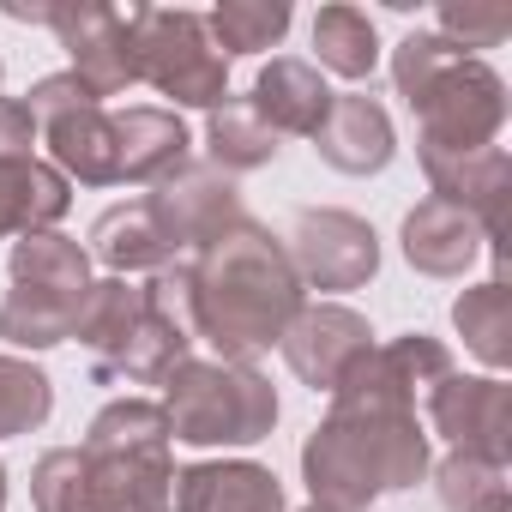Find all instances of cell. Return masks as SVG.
Masks as SVG:
<instances>
[{"label": "cell", "instance_id": "9c48e42d", "mask_svg": "<svg viewBox=\"0 0 512 512\" xmlns=\"http://www.w3.org/2000/svg\"><path fill=\"white\" fill-rule=\"evenodd\" d=\"M145 205H151L157 229L175 241L181 260H199L211 241H223L229 229L247 223V205H241L235 175H223V169H211V163H193V157L175 163L163 181H151Z\"/></svg>", "mask_w": 512, "mask_h": 512}, {"label": "cell", "instance_id": "d6a6232c", "mask_svg": "<svg viewBox=\"0 0 512 512\" xmlns=\"http://www.w3.org/2000/svg\"><path fill=\"white\" fill-rule=\"evenodd\" d=\"M0 512H7V464H0Z\"/></svg>", "mask_w": 512, "mask_h": 512}, {"label": "cell", "instance_id": "f546056e", "mask_svg": "<svg viewBox=\"0 0 512 512\" xmlns=\"http://www.w3.org/2000/svg\"><path fill=\"white\" fill-rule=\"evenodd\" d=\"M31 500H37V512H91L79 446H55V452L37 458V470H31Z\"/></svg>", "mask_w": 512, "mask_h": 512}, {"label": "cell", "instance_id": "7a4b0ae2", "mask_svg": "<svg viewBox=\"0 0 512 512\" xmlns=\"http://www.w3.org/2000/svg\"><path fill=\"white\" fill-rule=\"evenodd\" d=\"M302 302H308V290L290 266L284 241L272 229H260L253 217L193 260L199 338L217 350V362H253L272 344H284Z\"/></svg>", "mask_w": 512, "mask_h": 512}, {"label": "cell", "instance_id": "484cf974", "mask_svg": "<svg viewBox=\"0 0 512 512\" xmlns=\"http://www.w3.org/2000/svg\"><path fill=\"white\" fill-rule=\"evenodd\" d=\"M314 55L338 79H374L380 67V31L362 7H320L314 13Z\"/></svg>", "mask_w": 512, "mask_h": 512}, {"label": "cell", "instance_id": "e0dca14e", "mask_svg": "<svg viewBox=\"0 0 512 512\" xmlns=\"http://www.w3.org/2000/svg\"><path fill=\"white\" fill-rule=\"evenodd\" d=\"M488 247L482 223L446 199H422L410 217H404V260L422 272V278H464L476 266V253Z\"/></svg>", "mask_w": 512, "mask_h": 512}, {"label": "cell", "instance_id": "44dd1931", "mask_svg": "<svg viewBox=\"0 0 512 512\" xmlns=\"http://www.w3.org/2000/svg\"><path fill=\"white\" fill-rule=\"evenodd\" d=\"M187 121L175 115V109H151V103H139V109H121L115 115V175L121 181H163L175 163H187Z\"/></svg>", "mask_w": 512, "mask_h": 512}, {"label": "cell", "instance_id": "d4e9b609", "mask_svg": "<svg viewBox=\"0 0 512 512\" xmlns=\"http://www.w3.org/2000/svg\"><path fill=\"white\" fill-rule=\"evenodd\" d=\"M139 314H145V284H133V278H91L85 308L73 320V338L103 362V356H115L127 344V332L139 326Z\"/></svg>", "mask_w": 512, "mask_h": 512}, {"label": "cell", "instance_id": "30bf717a", "mask_svg": "<svg viewBox=\"0 0 512 512\" xmlns=\"http://www.w3.org/2000/svg\"><path fill=\"white\" fill-rule=\"evenodd\" d=\"M25 25H49L61 37V49L73 55V79L103 103L121 97L127 85H139L133 67V43H127V13L121 7H97V0H79V7H7Z\"/></svg>", "mask_w": 512, "mask_h": 512}, {"label": "cell", "instance_id": "836d02e7", "mask_svg": "<svg viewBox=\"0 0 512 512\" xmlns=\"http://www.w3.org/2000/svg\"><path fill=\"white\" fill-rule=\"evenodd\" d=\"M302 512H332V506H302Z\"/></svg>", "mask_w": 512, "mask_h": 512}, {"label": "cell", "instance_id": "83f0119b", "mask_svg": "<svg viewBox=\"0 0 512 512\" xmlns=\"http://www.w3.org/2000/svg\"><path fill=\"white\" fill-rule=\"evenodd\" d=\"M428 470H434V488H440L446 512H494V506H506V464H494V458L446 452Z\"/></svg>", "mask_w": 512, "mask_h": 512}, {"label": "cell", "instance_id": "2e32d148", "mask_svg": "<svg viewBox=\"0 0 512 512\" xmlns=\"http://www.w3.org/2000/svg\"><path fill=\"white\" fill-rule=\"evenodd\" d=\"M314 151L338 175H380L398 151V133H392V115L368 91H344V97H332V109L314 133Z\"/></svg>", "mask_w": 512, "mask_h": 512}, {"label": "cell", "instance_id": "7c38bea8", "mask_svg": "<svg viewBox=\"0 0 512 512\" xmlns=\"http://www.w3.org/2000/svg\"><path fill=\"white\" fill-rule=\"evenodd\" d=\"M428 422L452 452L512 464V386L500 374H446L428 386Z\"/></svg>", "mask_w": 512, "mask_h": 512}, {"label": "cell", "instance_id": "4dcf8cb0", "mask_svg": "<svg viewBox=\"0 0 512 512\" xmlns=\"http://www.w3.org/2000/svg\"><path fill=\"white\" fill-rule=\"evenodd\" d=\"M512 31V13L506 7H494V0H446L440 7V37L452 43V49H494L500 37Z\"/></svg>", "mask_w": 512, "mask_h": 512}, {"label": "cell", "instance_id": "ac0fdd59", "mask_svg": "<svg viewBox=\"0 0 512 512\" xmlns=\"http://www.w3.org/2000/svg\"><path fill=\"white\" fill-rule=\"evenodd\" d=\"M338 91H326L320 67L314 61H296V55H278L272 67H260V79H253V115H260L278 139L296 133V139H314L326 109H332Z\"/></svg>", "mask_w": 512, "mask_h": 512}, {"label": "cell", "instance_id": "7402d4cb", "mask_svg": "<svg viewBox=\"0 0 512 512\" xmlns=\"http://www.w3.org/2000/svg\"><path fill=\"white\" fill-rule=\"evenodd\" d=\"M187 356H193V338H187L181 326H169L163 314L145 308L139 326L127 332V344L97 362V380H103V386H121V380H127V386H163Z\"/></svg>", "mask_w": 512, "mask_h": 512}, {"label": "cell", "instance_id": "e575fe53", "mask_svg": "<svg viewBox=\"0 0 512 512\" xmlns=\"http://www.w3.org/2000/svg\"><path fill=\"white\" fill-rule=\"evenodd\" d=\"M494 512H506V506H494Z\"/></svg>", "mask_w": 512, "mask_h": 512}, {"label": "cell", "instance_id": "8992f818", "mask_svg": "<svg viewBox=\"0 0 512 512\" xmlns=\"http://www.w3.org/2000/svg\"><path fill=\"white\" fill-rule=\"evenodd\" d=\"M133 67L145 85H157L175 109H217L229 97V61L217 55L205 13L187 7H133L127 13Z\"/></svg>", "mask_w": 512, "mask_h": 512}, {"label": "cell", "instance_id": "cb8c5ba5", "mask_svg": "<svg viewBox=\"0 0 512 512\" xmlns=\"http://www.w3.org/2000/svg\"><path fill=\"white\" fill-rule=\"evenodd\" d=\"M452 326L464 338V350L482 362V368H512V290L506 278H488L476 290H464L452 302Z\"/></svg>", "mask_w": 512, "mask_h": 512}, {"label": "cell", "instance_id": "52a82bcc", "mask_svg": "<svg viewBox=\"0 0 512 512\" xmlns=\"http://www.w3.org/2000/svg\"><path fill=\"white\" fill-rule=\"evenodd\" d=\"M410 115L422 121L416 151H434V157L482 151V145H494L500 127H506V79H500L488 61L458 55L440 79H428V91L410 103Z\"/></svg>", "mask_w": 512, "mask_h": 512}, {"label": "cell", "instance_id": "3957f363", "mask_svg": "<svg viewBox=\"0 0 512 512\" xmlns=\"http://www.w3.org/2000/svg\"><path fill=\"white\" fill-rule=\"evenodd\" d=\"M85 500L91 512H175L169 422L151 398H115L85 428Z\"/></svg>", "mask_w": 512, "mask_h": 512}, {"label": "cell", "instance_id": "8fae6325", "mask_svg": "<svg viewBox=\"0 0 512 512\" xmlns=\"http://www.w3.org/2000/svg\"><path fill=\"white\" fill-rule=\"evenodd\" d=\"M284 253L302 278V290H362L380 272V235L368 217L338 211V205H314L290 223Z\"/></svg>", "mask_w": 512, "mask_h": 512}, {"label": "cell", "instance_id": "5bb4252c", "mask_svg": "<svg viewBox=\"0 0 512 512\" xmlns=\"http://www.w3.org/2000/svg\"><path fill=\"white\" fill-rule=\"evenodd\" d=\"M422 169H428V187L434 199L470 211L500 260V235H506V199H512V157L500 145H482V151H464V157H434L422 151Z\"/></svg>", "mask_w": 512, "mask_h": 512}, {"label": "cell", "instance_id": "ffe728a7", "mask_svg": "<svg viewBox=\"0 0 512 512\" xmlns=\"http://www.w3.org/2000/svg\"><path fill=\"white\" fill-rule=\"evenodd\" d=\"M85 253L109 266V278L163 272V266H175V260H181L175 241L157 229V217H151V205H145V199H133V205H109V211L91 223V247H85Z\"/></svg>", "mask_w": 512, "mask_h": 512}, {"label": "cell", "instance_id": "5b68a950", "mask_svg": "<svg viewBox=\"0 0 512 512\" xmlns=\"http://www.w3.org/2000/svg\"><path fill=\"white\" fill-rule=\"evenodd\" d=\"M7 266H13V290L0 302V338L19 350L67 344L91 290V253L61 229H37L13 241Z\"/></svg>", "mask_w": 512, "mask_h": 512}, {"label": "cell", "instance_id": "1f68e13d", "mask_svg": "<svg viewBox=\"0 0 512 512\" xmlns=\"http://www.w3.org/2000/svg\"><path fill=\"white\" fill-rule=\"evenodd\" d=\"M31 145H43L37 115H31L19 97H0V157H37Z\"/></svg>", "mask_w": 512, "mask_h": 512}, {"label": "cell", "instance_id": "d6986e66", "mask_svg": "<svg viewBox=\"0 0 512 512\" xmlns=\"http://www.w3.org/2000/svg\"><path fill=\"white\" fill-rule=\"evenodd\" d=\"M73 205V181L43 157H0V241L55 229Z\"/></svg>", "mask_w": 512, "mask_h": 512}, {"label": "cell", "instance_id": "4fadbf2b", "mask_svg": "<svg viewBox=\"0 0 512 512\" xmlns=\"http://www.w3.org/2000/svg\"><path fill=\"white\" fill-rule=\"evenodd\" d=\"M284 362H290V374L302 380V386H314V392H338V380L374 350V326L356 314V308H344V302H302V314L290 320V332H284Z\"/></svg>", "mask_w": 512, "mask_h": 512}, {"label": "cell", "instance_id": "d590c367", "mask_svg": "<svg viewBox=\"0 0 512 512\" xmlns=\"http://www.w3.org/2000/svg\"><path fill=\"white\" fill-rule=\"evenodd\" d=\"M0 73H7V67H0Z\"/></svg>", "mask_w": 512, "mask_h": 512}, {"label": "cell", "instance_id": "ba28073f", "mask_svg": "<svg viewBox=\"0 0 512 512\" xmlns=\"http://www.w3.org/2000/svg\"><path fill=\"white\" fill-rule=\"evenodd\" d=\"M25 109L37 115V133L55 157V169L67 181L85 187H115V115L73 79V73H49L31 85Z\"/></svg>", "mask_w": 512, "mask_h": 512}, {"label": "cell", "instance_id": "603a6c76", "mask_svg": "<svg viewBox=\"0 0 512 512\" xmlns=\"http://www.w3.org/2000/svg\"><path fill=\"white\" fill-rule=\"evenodd\" d=\"M278 151H284L278 133L253 115L247 97H223V103L211 109V121H205V163H211V169L247 175V169H266Z\"/></svg>", "mask_w": 512, "mask_h": 512}, {"label": "cell", "instance_id": "6da1fadb", "mask_svg": "<svg viewBox=\"0 0 512 512\" xmlns=\"http://www.w3.org/2000/svg\"><path fill=\"white\" fill-rule=\"evenodd\" d=\"M446 374H452V356L428 332L374 344L338 380L326 422L302 446V476L314 506L368 512L380 494L416 488L434 464L428 434L416 422V392H428Z\"/></svg>", "mask_w": 512, "mask_h": 512}, {"label": "cell", "instance_id": "9a60e30c", "mask_svg": "<svg viewBox=\"0 0 512 512\" xmlns=\"http://www.w3.org/2000/svg\"><path fill=\"white\" fill-rule=\"evenodd\" d=\"M175 512H284V482L253 458H205L175 470Z\"/></svg>", "mask_w": 512, "mask_h": 512}, {"label": "cell", "instance_id": "4316f807", "mask_svg": "<svg viewBox=\"0 0 512 512\" xmlns=\"http://www.w3.org/2000/svg\"><path fill=\"white\" fill-rule=\"evenodd\" d=\"M205 31L217 43V55H260V49H278L284 31H290V7L284 0H223V7L205 13Z\"/></svg>", "mask_w": 512, "mask_h": 512}, {"label": "cell", "instance_id": "277c9868", "mask_svg": "<svg viewBox=\"0 0 512 512\" xmlns=\"http://www.w3.org/2000/svg\"><path fill=\"white\" fill-rule=\"evenodd\" d=\"M169 440L187 446H260L278 428V386L247 362H181L163 380Z\"/></svg>", "mask_w": 512, "mask_h": 512}, {"label": "cell", "instance_id": "f1b7e54d", "mask_svg": "<svg viewBox=\"0 0 512 512\" xmlns=\"http://www.w3.org/2000/svg\"><path fill=\"white\" fill-rule=\"evenodd\" d=\"M55 410V386L37 362L25 356H0V440L13 434H37Z\"/></svg>", "mask_w": 512, "mask_h": 512}]
</instances>
